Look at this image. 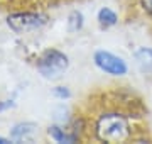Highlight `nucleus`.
Segmentation results:
<instances>
[{
  "label": "nucleus",
  "instance_id": "1",
  "mask_svg": "<svg viewBox=\"0 0 152 144\" xmlns=\"http://www.w3.org/2000/svg\"><path fill=\"white\" fill-rule=\"evenodd\" d=\"M98 137L110 144H117V143H124L129 139V124L122 115L117 114H110V115H103L98 120V127H96Z\"/></svg>",
  "mask_w": 152,
  "mask_h": 144
},
{
  "label": "nucleus",
  "instance_id": "4",
  "mask_svg": "<svg viewBox=\"0 0 152 144\" xmlns=\"http://www.w3.org/2000/svg\"><path fill=\"white\" fill-rule=\"evenodd\" d=\"M95 63L110 75H125L127 73L125 61L112 53H107V51H98L95 54Z\"/></svg>",
  "mask_w": 152,
  "mask_h": 144
},
{
  "label": "nucleus",
  "instance_id": "7",
  "mask_svg": "<svg viewBox=\"0 0 152 144\" xmlns=\"http://www.w3.org/2000/svg\"><path fill=\"white\" fill-rule=\"evenodd\" d=\"M49 134H51L58 143H68L69 144V143H75L76 141V134L66 132L63 127H58V126H53V127L49 129Z\"/></svg>",
  "mask_w": 152,
  "mask_h": 144
},
{
  "label": "nucleus",
  "instance_id": "6",
  "mask_svg": "<svg viewBox=\"0 0 152 144\" xmlns=\"http://www.w3.org/2000/svg\"><path fill=\"white\" fill-rule=\"evenodd\" d=\"M135 61L137 66L140 68L142 71H152V49H147V48H140V49L135 53Z\"/></svg>",
  "mask_w": 152,
  "mask_h": 144
},
{
  "label": "nucleus",
  "instance_id": "11",
  "mask_svg": "<svg viewBox=\"0 0 152 144\" xmlns=\"http://www.w3.org/2000/svg\"><path fill=\"white\" fill-rule=\"evenodd\" d=\"M142 4H144V9L152 15V0H142Z\"/></svg>",
  "mask_w": 152,
  "mask_h": 144
},
{
  "label": "nucleus",
  "instance_id": "12",
  "mask_svg": "<svg viewBox=\"0 0 152 144\" xmlns=\"http://www.w3.org/2000/svg\"><path fill=\"white\" fill-rule=\"evenodd\" d=\"M7 143V139H4V137H0V144H5Z\"/></svg>",
  "mask_w": 152,
  "mask_h": 144
},
{
  "label": "nucleus",
  "instance_id": "10",
  "mask_svg": "<svg viewBox=\"0 0 152 144\" xmlns=\"http://www.w3.org/2000/svg\"><path fill=\"white\" fill-rule=\"evenodd\" d=\"M54 95L56 97H61V98H66V97H69V92L66 88H63V87H58V88L54 90Z\"/></svg>",
  "mask_w": 152,
  "mask_h": 144
},
{
  "label": "nucleus",
  "instance_id": "9",
  "mask_svg": "<svg viewBox=\"0 0 152 144\" xmlns=\"http://www.w3.org/2000/svg\"><path fill=\"white\" fill-rule=\"evenodd\" d=\"M83 26V15L80 12H71L69 19H68V29L69 31H78V29H81Z\"/></svg>",
  "mask_w": 152,
  "mask_h": 144
},
{
  "label": "nucleus",
  "instance_id": "3",
  "mask_svg": "<svg viewBox=\"0 0 152 144\" xmlns=\"http://www.w3.org/2000/svg\"><path fill=\"white\" fill-rule=\"evenodd\" d=\"M7 22L15 32H27V31L42 27L48 22V17L42 14H14V15H9Z\"/></svg>",
  "mask_w": 152,
  "mask_h": 144
},
{
  "label": "nucleus",
  "instance_id": "8",
  "mask_svg": "<svg viewBox=\"0 0 152 144\" xmlns=\"http://www.w3.org/2000/svg\"><path fill=\"white\" fill-rule=\"evenodd\" d=\"M98 21L102 26L105 27H108V26H113L117 22V15H115L113 10H110V9H102V10L98 12Z\"/></svg>",
  "mask_w": 152,
  "mask_h": 144
},
{
  "label": "nucleus",
  "instance_id": "5",
  "mask_svg": "<svg viewBox=\"0 0 152 144\" xmlns=\"http://www.w3.org/2000/svg\"><path fill=\"white\" fill-rule=\"evenodd\" d=\"M37 134V126L26 122V124H19L12 131V139L15 141H32L34 136Z\"/></svg>",
  "mask_w": 152,
  "mask_h": 144
},
{
  "label": "nucleus",
  "instance_id": "2",
  "mask_svg": "<svg viewBox=\"0 0 152 144\" xmlns=\"http://www.w3.org/2000/svg\"><path fill=\"white\" fill-rule=\"evenodd\" d=\"M66 68H68V58L56 49L46 51L37 63V70L41 71V75L49 80L59 78L66 71Z\"/></svg>",
  "mask_w": 152,
  "mask_h": 144
}]
</instances>
